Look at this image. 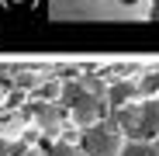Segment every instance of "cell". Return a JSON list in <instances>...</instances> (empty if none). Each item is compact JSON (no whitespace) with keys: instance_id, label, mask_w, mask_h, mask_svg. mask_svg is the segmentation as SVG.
I'll return each instance as SVG.
<instances>
[{"instance_id":"cell-1","label":"cell","mask_w":159,"mask_h":156,"mask_svg":"<svg viewBox=\"0 0 159 156\" xmlns=\"http://www.w3.org/2000/svg\"><path fill=\"white\" fill-rule=\"evenodd\" d=\"M52 21H149L152 0H48Z\"/></svg>"},{"instance_id":"cell-2","label":"cell","mask_w":159,"mask_h":156,"mask_svg":"<svg viewBox=\"0 0 159 156\" xmlns=\"http://www.w3.org/2000/svg\"><path fill=\"white\" fill-rule=\"evenodd\" d=\"M128 142H156L159 139V97H145L139 104H125L118 108V121Z\"/></svg>"},{"instance_id":"cell-3","label":"cell","mask_w":159,"mask_h":156,"mask_svg":"<svg viewBox=\"0 0 159 156\" xmlns=\"http://www.w3.org/2000/svg\"><path fill=\"white\" fill-rule=\"evenodd\" d=\"M125 142L128 139L114 121H97L90 128H80V139H76L83 156H121Z\"/></svg>"},{"instance_id":"cell-4","label":"cell","mask_w":159,"mask_h":156,"mask_svg":"<svg viewBox=\"0 0 159 156\" xmlns=\"http://www.w3.org/2000/svg\"><path fill=\"white\" fill-rule=\"evenodd\" d=\"M66 104L73 111V121L80 128H90L97 121H104V104H100V94L80 87V83H69L66 87Z\"/></svg>"},{"instance_id":"cell-5","label":"cell","mask_w":159,"mask_h":156,"mask_svg":"<svg viewBox=\"0 0 159 156\" xmlns=\"http://www.w3.org/2000/svg\"><path fill=\"white\" fill-rule=\"evenodd\" d=\"M139 94V83H131V80H118V83H111V90H107V104L118 111V108H125V104H131V97Z\"/></svg>"},{"instance_id":"cell-6","label":"cell","mask_w":159,"mask_h":156,"mask_svg":"<svg viewBox=\"0 0 159 156\" xmlns=\"http://www.w3.org/2000/svg\"><path fill=\"white\" fill-rule=\"evenodd\" d=\"M121 156H159L156 142H125Z\"/></svg>"},{"instance_id":"cell-7","label":"cell","mask_w":159,"mask_h":156,"mask_svg":"<svg viewBox=\"0 0 159 156\" xmlns=\"http://www.w3.org/2000/svg\"><path fill=\"white\" fill-rule=\"evenodd\" d=\"M45 156H80V146H69V142H56V146H48Z\"/></svg>"},{"instance_id":"cell-8","label":"cell","mask_w":159,"mask_h":156,"mask_svg":"<svg viewBox=\"0 0 159 156\" xmlns=\"http://www.w3.org/2000/svg\"><path fill=\"white\" fill-rule=\"evenodd\" d=\"M80 156H83V153H80Z\"/></svg>"}]
</instances>
